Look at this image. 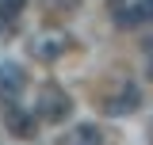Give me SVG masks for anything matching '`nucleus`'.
Masks as SVG:
<instances>
[{
    "instance_id": "1",
    "label": "nucleus",
    "mask_w": 153,
    "mask_h": 145,
    "mask_svg": "<svg viewBox=\"0 0 153 145\" xmlns=\"http://www.w3.org/2000/svg\"><path fill=\"white\" fill-rule=\"evenodd\" d=\"M73 115V95L57 84H42L38 92V118L42 122H65Z\"/></svg>"
},
{
    "instance_id": "2",
    "label": "nucleus",
    "mask_w": 153,
    "mask_h": 145,
    "mask_svg": "<svg viewBox=\"0 0 153 145\" xmlns=\"http://www.w3.org/2000/svg\"><path fill=\"white\" fill-rule=\"evenodd\" d=\"M69 46H73V42H69V35H65V31H54V27H50V31L31 35V42H27L31 57H35V61H46V65H50V61H57V57H65V54H69Z\"/></svg>"
},
{
    "instance_id": "6",
    "label": "nucleus",
    "mask_w": 153,
    "mask_h": 145,
    "mask_svg": "<svg viewBox=\"0 0 153 145\" xmlns=\"http://www.w3.org/2000/svg\"><path fill=\"white\" fill-rule=\"evenodd\" d=\"M0 88L8 92V95H16L23 88V69L19 65H0Z\"/></svg>"
},
{
    "instance_id": "7",
    "label": "nucleus",
    "mask_w": 153,
    "mask_h": 145,
    "mask_svg": "<svg viewBox=\"0 0 153 145\" xmlns=\"http://www.w3.org/2000/svg\"><path fill=\"white\" fill-rule=\"evenodd\" d=\"M23 4H27V0H0V16H4V19H16L19 12H23Z\"/></svg>"
},
{
    "instance_id": "3",
    "label": "nucleus",
    "mask_w": 153,
    "mask_h": 145,
    "mask_svg": "<svg viewBox=\"0 0 153 145\" xmlns=\"http://www.w3.org/2000/svg\"><path fill=\"white\" fill-rule=\"evenodd\" d=\"M142 107V88L138 84H119V92H111L107 95V103H103V111L111 115V118H123V115H134V111Z\"/></svg>"
},
{
    "instance_id": "8",
    "label": "nucleus",
    "mask_w": 153,
    "mask_h": 145,
    "mask_svg": "<svg viewBox=\"0 0 153 145\" xmlns=\"http://www.w3.org/2000/svg\"><path fill=\"white\" fill-rule=\"evenodd\" d=\"M146 54H149V76H153V38L146 42Z\"/></svg>"
},
{
    "instance_id": "4",
    "label": "nucleus",
    "mask_w": 153,
    "mask_h": 145,
    "mask_svg": "<svg viewBox=\"0 0 153 145\" xmlns=\"http://www.w3.org/2000/svg\"><path fill=\"white\" fill-rule=\"evenodd\" d=\"M4 126L12 130V134H19V138H35L38 134V118L31 115V111H23V107L12 103V107L4 111Z\"/></svg>"
},
{
    "instance_id": "5",
    "label": "nucleus",
    "mask_w": 153,
    "mask_h": 145,
    "mask_svg": "<svg viewBox=\"0 0 153 145\" xmlns=\"http://www.w3.org/2000/svg\"><path fill=\"white\" fill-rule=\"evenodd\" d=\"M65 145H103V130L96 126V122H76L65 134Z\"/></svg>"
}]
</instances>
